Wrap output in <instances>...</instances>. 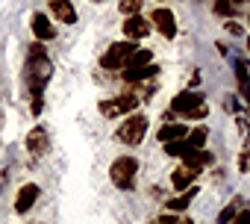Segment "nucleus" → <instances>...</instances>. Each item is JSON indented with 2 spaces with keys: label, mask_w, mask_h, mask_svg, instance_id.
I'll return each instance as SVG.
<instances>
[{
  "label": "nucleus",
  "mask_w": 250,
  "mask_h": 224,
  "mask_svg": "<svg viewBox=\"0 0 250 224\" xmlns=\"http://www.w3.org/2000/svg\"><path fill=\"white\" fill-rule=\"evenodd\" d=\"M50 77H53V59H50L44 42H33L27 47V59H24V89L30 94L33 115L44 112V91H47Z\"/></svg>",
  "instance_id": "1"
},
{
  "label": "nucleus",
  "mask_w": 250,
  "mask_h": 224,
  "mask_svg": "<svg viewBox=\"0 0 250 224\" xmlns=\"http://www.w3.org/2000/svg\"><path fill=\"white\" fill-rule=\"evenodd\" d=\"M168 109L174 112L177 118H186V121H203V118L209 115L206 97H203V91H197V89H183V91H177Z\"/></svg>",
  "instance_id": "2"
},
{
  "label": "nucleus",
  "mask_w": 250,
  "mask_h": 224,
  "mask_svg": "<svg viewBox=\"0 0 250 224\" xmlns=\"http://www.w3.org/2000/svg\"><path fill=\"white\" fill-rule=\"evenodd\" d=\"M147 130H150V118L145 112H130V115L115 127V142L127 145V148H139L145 142Z\"/></svg>",
  "instance_id": "3"
},
{
  "label": "nucleus",
  "mask_w": 250,
  "mask_h": 224,
  "mask_svg": "<svg viewBox=\"0 0 250 224\" xmlns=\"http://www.w3.org/2000/svg\"><path fill=\"white\" fill-rule=\"evenodd\" d=\"M139 106H142V100H139V91L136 89H124L121 94L103 97L97 103V109H100L103 118H127L130 112H139Z\"/></svg>",
  "instance_id": "4"
},
{
  "label": "nucleus",
  "mask_w": 250,
  "mask_h": 224,
  "mask_svg": "<svg viewBox=\"0 0 250 224\" xmlns=\"http://www.w3.org/2000/svg\"><path fill=\"white\" fill-rule=\"evenodd\" d=\"M136 47H139V42H130V39H124V42H112V45H109V47L100 53V59H97V68H100V71L121 74L124 68H127L130 56L136 53Z\"/></svg>",
  "instance_id": "5"
},
{
  "label": "nucleus",
  "mask_w": 250,
  "mask_h": 224,
  "mask_svg": "<svg viewBox=\"0 0 250 224\" xmlns=\"http://www.w3.org/2000/svg\"><path fill=\"white\" fill-rule=\"evenodd\" d=\"M139 168H142V162H139L133 154H124V157L112 159V165H109V180H112V186L121 189V192H133V189H136V174H139Z\"/></svg>",
  "instance_id": "6"
},
{
  "label": "nucleus",
  "mask_w": 250,
  "mask_h": 224,
  "mask_svg": "<svg viewBox=\"0 0 250 224\" xmlns=\"http://www.w3.org/2000/svg\"><path fill=\"white\" fill-rule=\"evenodd\" d=\"M150 24H153V30L165 39V42H174L177 39V15L168 9V6H156L153 12H150Z\"/></svg>",
  "instance_id": "7"
},
{
  "label": "nucleus",
  "mask_w": 250,
  "mask_h": 224,
  "mask_svg": "<svg viewBox=\"0 0 250 224\" xmlns=\"http://www.w3.org/2000/svg\"><path fill=\"white\" fill-rule=\"evenodd\" d=\"M159 71H162V65L150 62V65H130V68H124L118 77L127 83L130 89H136V86H142V83H147V80H156Z\"/></svg>",
  "instance_id": "8"
},
{
  "label": "nucleus",
  "mask_w": 250,
  "mask_h": 224,
  "mask_svg": "<svg viewBox=\"0 0 250 224\" xmlns=\"http://www.w3.org/2000/svg\"><path fill=\"white\" fill-rule=\"evenodd\" d=\"M150 30H153V24H150V18H145V15H130V18H124V24H121L124 39L139 42V45L150 36Z\"/></svg>",
  "instance_id": "9"
},
{
  "label": "nucleus",
  "mask_w": 250,
  "mask_h": 224,
  "mask_svg": "<svg viewBox=\"0 0 250 224\" xmlns=\"http://www.w3.org/2000/svg\"><path fill=\"white\" fill-rule=\"evenodd\" d=\"M30 30H33V36H36V42H53V39H56V27H53V21L47 18V12H33Z\"/></svg>",
  "instance_id": "10"
},
{
  "label": "nucleus",
  "mask_w": 250,
  "mask_h": 224,
  "mask_svg": "<svg viewBox=\"0 0 250 224\" xmlns=\"http://www.w3.org/2000/svg\"><path fill=\"white\" fill-rule=\"evenodd\" d=\"M232 74H235V91L244 100V106H250V68L247 59H235L232 62Z\"/></svg>",
  "instance_id": "11"
},
{
  "label": "nucleus",
  "mask_w": 250,
  "mask_h": 224,
  "mask_svg": "<svg viewBox=\"0 0 250 224\" xmlns=\"http://www.w3.org/2000/svg\"><path fill=\"white\" fill-rule=\"evenodd\" d=\"M39 198H42V189H39L36 183H24V186L18 189V195H15V212H18V215L30 212Z\"/></svg>",
  "instance_id": "12"
},
{
  "label": "nucleus",
  "mask_w": 250,
  "mask_h": 224,
  "mask_svg": "<svg viewBox=\"0 0 250 224\" xmlns=\"http://www.w3.org/2000/svg\"><path fill=\"white\" fill-rule=\"evenodd\" d=\"M27 151H30L33 157H44V154L50 151V139H47V130H44V127H33V130L27 133Z\"/></svg>",
  "instance_id": "13"
},
{
  "label": "nucleus",
  "mask_w": 250,
  "mask_h": 224,
  "mask_svg": "<svg viewBox=\"0 0 250 224\" xmlns=\"http://www.w3.org/2000/svg\"><path fill=\"white\" fill-rule=\"evenodd\" d=\"M197 174L200 171H194V168H188V165H177L174 171H171V186L177 189V192H186V189H191L194 183H197Z\"/></svg>",
  "instance_id": "14"
},
{
  "label": "nucleus",
  "mask_w": 250,
  "mask_h": 224,
  "mask_svg": "<svg viewBox=\"0 0 250 224\" xmlns=\"http://www.w3.org/2000/svg\"><path fill=\"white\" fill-rule=\"evenodd\" d=\"M197 195H200V186L194 183L191 189H186V192H180L177 198H168V201H165V212H174V215H177V212H186V209L191 206V201H194Z\"/></svg>",
  "instance_id": "15"
},
{
  "label": "nucleus",
  "mask_w": 250,
  "mask_h": 224,
  "mask_svg": "<svg viewBox=\"0 0 250 224\" xmlns=\"http://www.w3.org/2000/svg\"><path fill=\"white\" fill-rule=\"evenodd\" d=\"M186 136H188V124L186 121H171V124H162L156 130L159 145H168V142H177V139H186Z\"/></svg>",
  "instance_id": "16"
},
{
  "label": "nucleus",
  "mask_w": 250,
  "mask_h": 224,
  "mask_svg": "<svg viewBox=\"0 0 250 224\" xmlns=\"http://www.w3.org/2000/svg\"><path fill=\"white\" fill-rule=\"evenodd\" d=\"M50 18L62 24H77V6L71 0H50Z\"/></svg>",
  "instance_id": "17"
},
{
  "label": "nucleus",
  "mask_w": 250,
  "mask_h": 224,
  "mask_svg": "<svg viewBox=\"0 0 250 224\" xmlns=\"http://www.w3.org/2000/svg\"><path fill=\"white\" fill-rule=\"evenodd\" d=\"M180 159H183V165H188V168H194V171H203L206 165L215 162L212 151H206V148H200V151H186Z\"/></svg>",
  "instance_id": "18"
},
{
  "label": "nucleus",
  "mask_w": 250,
  "mask_h": 224,
  "mask_svg": "<svg viewBox=\"0 0 250 224\" xmlns=\"http://www.w3.org/2000/svg\"><path fill=\"white\" fill-rule=\"evenodd\" d=\"M244 206H247L244 195H232V198L227 201V206H224V209L218 212V224H229V221H232V218H235V215H238V212L244 209Z\"/></svg>",
  "instance_id": "19"
},
{
  "label": "nucleus",
  "mask_w": 250,
  "mask_h": 224,
  "mask_svg": "<svg viewBox=\"0 0 250 224\" xmlns=\"http://www.w3.org/2000/svg\"><path fill=\"white\" fill-rule=\"evenodd\" d=\"M206 142H209V127H206V124H197V127L188 130V136H186L188 151H200V148H206Z\"/></svg>",
  "instance_id": "20"
},
{
  "label": "nucleus",
  "mask_w": 250,
  "mask_h": 224,
  "mask_svg": "<svg viewBox=\"0 0 250 224\" xmlns=\"http://www.w3.org/2000/svg\"><path fill=\"white\" fill-rule=\"evenodd\" d=\"M212 12L218 15V18H235L238 15V6L232 3V0H212Z\"/></svg>",
  "instance_id": "21"
},
{
  "label": "nucleus",
  "mask_w": 250,
  "mask_h": 224,
  "mask_svg": "<svg viewBox=\"0 0 250 224\" xmlns=\"http://www.w3.org/2000/svg\"><path fill=\"white\" fill-rule=\"evenodd\" d=\"M118 12H121L124 18L142 15V12H145V0H118Z\"/></svg>",
  "instance_id": "22"
},
{
  "label": "nucleus",
  "mask_w": 250,
  "mask_h": 224,
  "mask_svg": "<svg viewBox=\"0 0 250 224\" xmlns=\"http://www.w3.org/2000/svg\"><path fill=\"white\" fill-rule=\"evenodd\" d=\"M150 62H153V50H150V47H142V45H139V47H136V53L130 56L127 68H130V65H150Z\"/></svg>",
  "instance_id": "23"
},
{
  "label": "nucleus",
  "mask_w": 250,
  "mask_h": 224,
  "mask_svg": "<svg viewBox=\"0 0 250 224\" xmlns=\"http://www.w3.org/2000/svg\"><path fill=\"white\" fill-rule=\"evenodd\" d=\"M162 151H165V157H174V159H180V157L188 151V145H186V139H177V142H168V145H162Z\"/></svg>",
  "instance_id": "24"
},
{
  "label": "nucleus",
  "mask_w": 250,
  "mask_h": 224,
  "mask_svg": "<svg viewBox=\"0 0 250 224\" xmlns=\"http://www.w3.org/2000/svg\"><path fill=\"white\" fill-rule=\"evenodd\" d=\"M238 171H241V174L250 171V139L244 142V148H241V154H238Z\"/></svg>",
  "instance_id": "25"
},
{
  "label": "nucleus",
  "mask_w": 250,
  "mask_h": 224,
  "mask_svg": "<svg viewBox=\"0 0 250 224\" xmlns=\"http://www.w3.org/2000/svg\"><path fill=\"white\" fill-rule=\"evenodd\" d=\"M224 106H227V112H229V115H238V112L244 109V106L238 103V94H227V97H224Z\"/></svg>",
  "instance_id": "26"
},
{
  "label": "nucleus",
  "mask_w": 250,
  "mask_h": 224,
  "mask_svg": "<svg viewBox=\"0 0 250 224\" xmlns=\"http://www.w3.org/2000/svg\"><path fill=\"white\" fill-rule=\"evenodd\" d=\"M224 30H227L229 36H235V39H238V36H244V27H241L238 21H232V18H229V21H224Z\"/></svg>",
  "instance_id": "27"
},
{
  "label": "nucleus",
  "mask_w": 250,
  "mask_h": 224,
  "mask_svg": "<svg viewBox=\"0 0 250 224\" xmlns=\"http://www.w3.org/2000/svg\"><path fill=\"white\" fill-rule=\"evenodd\" d=\"M229 224H250V206H244V209H241V212L229 221Z\"/></svg>",
  "instance_id": "28"
},
{
  "label": "nucleus",
  "mask_w": 250,
  "mask_h": 224,
  "mask_svg": "<svg viewBox=\"0 0 250 224\" xmlns=\"http://www.w3.org/2000/svg\"><path fill=\"white\" fill-rule=\"evenodd\" d=\"M153 224H180V218H177L174 212H162V215H159Z\"/></svg>",
  "instance_id": "29"
},
{
  "label": "nucleus",
  "mask_w": 250,
  "mask_h": 224,
  "mask_svg": "<svg viewBox=\"0 0 250 224\" xmlns=\"http://www.w3.org/2000/svg\"><path fill=\"white\" fill-rule=\"evenodd\" d=\"M180 224H194V221H191V215H186V218H180Z\"/></svg>",
  "instance_id": "30"
},
{
  "label": "nucleus",
  "mask_w": 250,
  "mask_h": 224,
  "mask_svg": "<svg viewBox=\"0 0 250 224\" xmlns=\"http://www.w3.org/2000/svg\"><path fill=\"white\" fill-rule=\"evenodd\" d=\"M232 3H235V6H247V3H250V0H232Z\"/></svg>",
  "instance_id": "31"
},
{
  "label": "nucleus",
  "mask_w": 250,
  "mask_h": 224,
  "mask_svg": "<svg viewBox=\"0 0 250 224\" xmlns=\"http://www.w3.org/2000/svg\"><path fill=\"white\" fill-rule=\"evenodd\" d=\"M91 3H106V0H91Z\"/></svg>",
  "instance_id": "32"
},
{
  "label": "nucleus",
  "mask_w": 250,
  "mask_h": 224,
  "mask_svg": "<svg viewBox=\"0 0 250 224\" xmlns=\"http://www.w3.org/2000/svg\"><path fill=\"white\" fill-rule=\"evenodd\" d=\"M247 53H250V39H247Z\"/></svg>",
  "instance_id": "33"
},
{
  "label": "nucleus",
  "mask_w": 250,
  "mask_h": 224,
  "mask_svg": "<svg viewBox=\"0 0 250 224\" xmlns=\"http://www.w3.org/2000/svg\"><path fill=\"white\" fill-rule=\"evenodd\" d=\"M247 30H250V15H247Z\"/></svg>",
  "instance_id": "34"
},
{
  "label": "nucleus",
  "mask_w": 250,
  "mask_h": 224,
  "mask_svg": "<svg viewBox=\"0 0 250 224\" xmlns=\"http://www.w3.org/2000/svg\"><path fill=\"white\" fill-rule=\"evenodd\" d=\"M247 68H250V59H247Z\"/></svg>",
  "instance_id": "35"
},
{
  "label": "nucleus",
  "mask_w": 250,
  "mask_h": 224,
  "mask_svg": "<svg viewBox=\"0 0 250 224\" xmlns=\"http://www.w3.org/2000/svg\"><path fill=\"white\" fill-rule=\"evenodd\" d=\"M156 3H162V0H156Z\"/></svg>",
  "instance_id": "36"
},
{
  "label": "nucleus",
  "mask_w": 250,
  "mask_h": 224,
  "mask_svg": "<svg viewBox=\"0 0 250 224\" xmlns=\"http://www.w3.org/2000/svg\"><path fill=\"white\" fill-rule=\"evenodd\" d=\"M197 3H200V0H197Z\"/></svg>",
  "instance_id": "37"
},
{
  "label": "nucleus",
  "mask_w": 250,
  "mask_h": 224,
  "mask_svg": "<svg viewBox=\"0 0 250 224\" xmlns=\"http://www.w3.org/2000/svg\"><path fill=\"white\" fill-rule=\"evenodd\" d=\"M36 224H39V221H36Z\"/></svg>",
  "instance_id": "38"
}]
</instances>
